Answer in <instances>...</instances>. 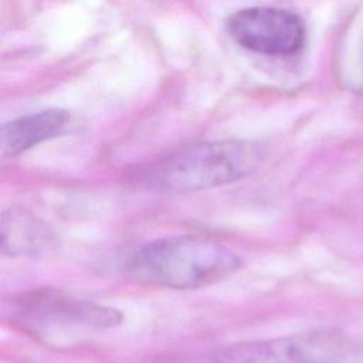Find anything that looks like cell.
Wrapping results in <instances>:
<instances>
[{"instance_id":"6da1fadb","label":"cell","mask_w":363,"mask_h":363,"mask_svg":"<svg viewBox=\"0 0 363 363\" xmlns=\"http://www.w3.org/2000/svg\"><path fill=\"white\" fill-rule=\"evenodd\" d=\"M242 264L235 251L217 241L176 234L138 245L125 255L121 269L142 285L197 289L233 275Z\"/></svg>"},{"instance_id":"7a4b0ae2","label":"cell","mask_w":363,"mask_h":363,"mask_svg":"<svg viewBox=\"0 0 363 363\" xmlns=\"http://www.w3.org/2000/svg\"><path fill=\"white\" fill-rule=\"evenodd\" d=\"M261 143L245 139L200 142L139 167L138 186L160 193H196L252 176L264 162Z\"/></svg>"},{"instance_id":"3957f363","label":"cell","mask_w":363,"mask_h":363,"mask_svg":"<svg viewBox=\"0 0 363 363\" xmlns=\"http://www.w3.org/2000/svg\"><path fill=\"white\" fill-rule=\"evenodd\" d=\"M359 343L337 328H320L265 340L240 342L213 353L216 363H342Z\"/></svg>"},{"instance_id":"277c9868","label":"cell","mask_w":363,"mask_h":363,"mask_svg":"<svg viewBox=\"0 0 363 363\" xmlns=\"http://www.w3.org/2000/svg\"><path fill=\"white\" fill-rule=\"evenodd\" d=\"M230 37L242 48L265 55H292L305 43L301 17L278 7H248L231 14L225 24Z\"/></svg>"},{"instance_id":"5b68a950","label":"cell","mask_w":363,"mask_h":363,"mask_svg":"<svg viewBox=\"0 0 363 363\" xmlns=\"http://www.w3.org/2000/svg\"><path fill=\"white\" fill-rule=\"evenodd\" d=\"M18 313L34 322L81 325L88 328H115L122 323L121 311L86 299H78L57 289H37L21 295Z\"/></svg>"},{"instance_id":"8992f818","label":"cell","mask_w":363,"mask_h":363,"mask_svg":"<svg viewBox=\"0 0 363 363\" xmlns=\"http://www.w3.org/2000/svg\"><path fill=\"white\" fill-rule=\"evenodd\" d=\"M57 233L31 210L13 206L0 217V251L9 257H47L57 252Z\"/></svg>"},{"instance_id":"52a82bcc","label":"cell","mask_w":363,"mask_h":363,"mask_svg":"<svg viewBox=\"0 0 363 363\" xmlns=\"http://www.w3.org/2000/svg\"><path fill=\"white\" fill-rule=\"evenodd\" d=\"M69 122V112L47 109L4 123L0 129L1 159L14 157L41 142L65 133Z\"/></svg>"}]
</instances>
